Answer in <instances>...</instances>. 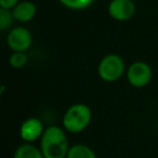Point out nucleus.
<instances>
[{"instance_id": "nucleus-12", "label": "nucleus", "mask_w": 158, "mask_h": 158, "mask_svg": "<svg viewBox=\"0 0 158 158\" xmlns=\"http://www.w3.org/2000/svg\"><path fill=\"white\" fill-rule=\"evenodd\" d=\"M14 21H15V19H14L12 11L0 7V30L1 31L10 30L12 23H14Z\"/></svg>"}, {"instance_id": "nucleus-5", "label": "nucleus", "mask_w": 158, "mask_h": 158, "mask_svg": "<svg viewBox=\"0 0 158 158\" xmlns=\"http://www.w3.org/2000/svg\"><path fill=\"white\" fill-rule=\"evenodd\" d=\"M6 44L12 52H27L32 46V35L23 26H16L9 30Z\"/></svg>"}, {"instance_id": "nucleus-14", "label": "nucleus", "mask_w": 158, "mask_h": 158, "mask_svg": "<svg viewBox=\"0 0 158 158\" xmlns=\"http://www.w3.org/2000/svg\"><path fill=\"white\" fill-rule=\"evenodd\" d=\"M21 0H0V7L1 9H7L12 10Z\"/></svg>"}, {"instance_id": "nucleus-11", "label": "nucleus", "mask_w": 158, "mask_h": 158, "mask_svg": "<svg viewBox=\"0 0 158 158\" xmlns=\"http://www.w3.org/2000/svg\"><path fill=\"white\" fill-rule=\"evenodd\" d=\"M28 62V56L26 52H12L9 57V64L14 69L23 68Z\"/></svg>"}, {"instance_id": "nucleus-7", "label": "nucleus", "mask_w": 158, "mask_h": 158, "mask_svg": "<svg viewBox=\"0 0 158 158\" xmlns=\"http://www.w3.org/2000/svg\"><path fill=\"white\" fill-rule=\"evenodd\" d=\"M43 122L38 117H28L26 118L19 130L20 138L26 143H33L38 139H41L43 132H44Z\"/></svg>"}, {"instance_id": "nucleus-6", "label": "nucleus", "mask_w": 158, "mask_h": 158, "mask_svg": "<svg viewBox=\"0 0 158 158\" xmlns=\"http://www.w3.org/2000/svg\"><path fill=\"white\" fill-rule=\"evenodd\" d=\"M107 11L110 17L116 21H128L136 14V4L133 0H111Z\"/></svg>"}, {"instance_id": "nucleus-3", "label": "nucleus", "mask_w": 158, "mask_h": 158, "mask_svg": "<svg viewBox=\"0 0 158 158\" xmlns=\"http://www.w3.org/2000/svg\"><path fill=\"white\" fill-rule=\"evenodd\" d=\"M123 74H126V65L121 56L109 53L100 59L98 64V75L102 81H117Z\"/></svg>"}, {"instance_id": "nucleus-8", "label": "nucleus", "mask_w": 158, "mask_h": 158, "mask_svg": "<svg viewBox=\"0 0 158 158\" xmlns=\"http://www.w3.org/2000/svg\"><path fill=\"white\" fill-rule=\"evenodd\" d=\"M11 11H12L15 21L25 23V22L31 21L36 16L37 7H36L35 2L28 1V0H23V1H20Z\"/></svg>"}, {"instance_id": "nucleus-13", "label": "nucleus", "mask_w": 158, "mask_h": 158, "mask_svg": "<svg viewBox=\"0 0 158 158\" xmlns=\"http://www.w3.org/2000/svg\"><path fill=\"white\" fill-rule=\"evenodd\" d=\"M63 6L70 10H84L89 7L94 0H58Z\"/></svg>"}, {"instance_id": "nucleus-10", "label": "nucleus", "mask_w": 158, "mask_h": 158, "mask_svg": "<svg viewBox=\"0 0 158 158\" xmlns=\"http://www.w3.org/2000/svg\"><path fill=\"white\" fill-rule=\"evenodd\" d=\"M67 158H98L96 153L91 147L84 143H77L70 146Z\"/></svg>"}, {"instance_id": "nucleus-2", "label": "nucleus", "mask_w": 158, "mask_h": 158, "mask_svg": "<svg viewBox=\"0 0 158 158\" xmlns=\"http://www.w3.org/2000/svg\"><path fill=\"white\" fill-rule=\"evenodd\" d=\"M91 118V109L86 104L77 102L65 110L62 117V125L68 133H80L89 127Z\"/></svg>"}, {"instance_id": "nucleus-1", "label": "nucleus", "mask_w": 158, "mask_h": 158, "mask_svg": "<svg viewBox=\"0 0 158 158\" xmlns=\"http://www.w3.org/2000/svg\"><path fill=\"white\" fill-rule=\"evenodd\" d=\"M40 148L44 158H67L70 148L67 131L56 125L48 126L40 139Z\"/></svg>"}, {"instance_id": "nucleus-9", "label": "nucleus", "mask_w": 158, "mask_h": 158, "mask_svg": "<svg viewBox=\"0 0 158 158\" xmlns=\"http://www.w3.org/2000/svg\"><path fill=\"white\" fill-rule=\"evenodd\" d=\"M14 158H44V156L40 147H36L33 143L23 142L15 149Z\"/></svg>"}, {"instance_id": "nucleus-4", "label": "nucleus", "mask_w": 158, "mask_h": 158, "mask_svg": "<svg viewBox=\"0 0 158 158\" xmlns=\"http://www.w3.org/2000/svg\"><path fill=\"white\" fill-rule=\"evenodd\" d=\"M153 77L151 65L143 60H136L128 65L126 69V79L128 84L133 88L141 89L147 86Z\"/></svg>"}]
</instances>
